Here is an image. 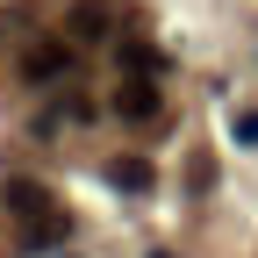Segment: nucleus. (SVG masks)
<instances>
[{"label": "nucleus", "instance_id": "1", "mask_svg": "<svg viewBox=\"0 0 258 258\" xmlns=\"http://www.w3.org/2000/svg\"><path fill=\"white\" fill-rule=\"evenodd\" d=\"M0 201H8V215L22 222V244H29V251H50V244L64 237V208H57V194H50L43 179H8Z\"/></svg>", "mask_w": 258, "mask_h": 258}, {"label": "nucleus", "instance_id": "2", "mask_svg": "<svg viewBox=\"0 0 258 258\" xmlns=\"http://www.w3.org/2000/svg\"><path fill=\"white\" fill-rule=\"evenodd\" d=\"M79 72V50L72 43H36L22 57V79H36V86H50V79H72Z\"/></svg>", "mask_w": 258, "mask_h": 258}, {"label": "nucleus", "instance_id": "3", "mask_svg": "<svg viewBox=\"0 0 258 258\" xmlns=\"http://www.w3.org/2000/svg\"><path fill=\"white\" fill-rule=\"evenodd\" d=\"M158 108H165V101H158V79H115V115L122 122H158Z\"/></svg>", "mask_w": 258, "mask_h": 258}, {"label": "nucleus", "instance_id": "4", "mask_svg": "<svg viewBox=\"0 0 258 258\" xmlns=\"http://www.w3.org/2000/svg\"><path fill=\"white\" fill-rule=\"evenodd\" d=\"M101 36H115V8L108 0H79L72 8V43H101Z\"/></svg>", "mask_w": 258, "mask_h": 258}, {"label": "nucleus", "instance_id": "5", "mask_svg": "<svg viewBox=\"0 0 258 258\" xmlns=\"http://www.w3.org/2000/svg\"><path fill=\"white\" fill-rule=\"evenodd\" d=\"M115 50H122V79H165V50H158V43L129 36V43H115Z\"/></svg>", "mask_w": 258, "mask_h": 258}, {"label": "nucleus", "instance_id": "6", "mask_svg": "<svg viewBox=\"0 0 258 258\" xmlns=\"http://www.w3.org/2000/svg\"><path fill=\"white\" fill-rule=\"evenodd\" d=\"M108 179H115V194H151V158H115V165H108Z\"/></svg>", "mask_w": 258, "mask_h": 258}, {"label": "nucleus", "instance_id": "7", "mask_svg": "<svg viewBox=\"0 0 258 258\" xmlns=\"http://www.w3.org/2000/svg\"><path fill=\"white\" fill-rule=\"evenodd\" d=\"M230 129H237V144H258V108H244V115H237Z\"/></svg>", "mask_w": 258, "mask_h": 258}, {"label": "nucleus", "instance_id": "8", "mask_svg": "<svg viewBox=\"0 0 258 258\" xmlns=\"http://www.w3.org/2000/svg\"><path fill=\"white\" fill-rule=\"evenodd\" d=\"M151 258H172V251H151Z\"/></svg>", "mask_w": 258, "mask_h": 258}]
</instances>
